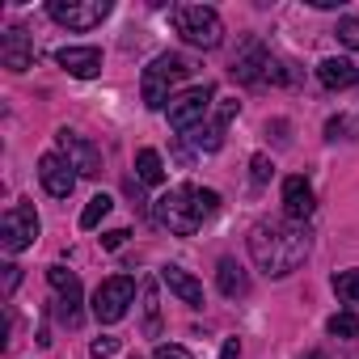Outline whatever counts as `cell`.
<instances>
[{
	"label": "cell",
	"mask_w": 359,
	"mask_h": 359,
	"mask_svg": "<svg viewBox=\"0 0 359 359\" xmlns=\"http://www.w3.org/2000/svg\"><path fill=\"white\" fill-rule=\"evenodd\" d=\"M250 258L262 275L283 279L309 258V233L292 220H258L250 229Z\"/></svg>",
	"instance_id": "6da1fadb"
},
{
	"label": "cell",
	"mask_w": 359,
	"mask_h": 359,
	"mask_svg": "<svg viewBox=\"0 0 359 359\" xmlns=\"http://www.w3.org/2000/svg\"><path fill=\"white\" fill-rule=\"evenodd\" d=\"M220 212V195L216 191H203L195 182H182L156 199V220L173 233V237H195L212 216Z\"/></svg>",
	"instance_id": "7a4b0ae2"
},
{
	"label": "cell",
	"mask_w": 359,
	"mask_h": 359,
	"mask_svg": "<svg viewBox=\"0 0 359 359\" xmlns=\"http://www.w3.org/2000/svg\"><path fill=\"white\" fill-rule=\"evenodd\" d=\"M191 76V60L182 55H156L148 68H144V81H140V93H144V106L148 110H169V93Z\"/></svg>",
	"instance_id": "3957f363"
},
{
	"label": "cell",
	"mask_w": 359,
	"mask_h": 359,
	"mask_svg": "<svg viewBox=\"0 0 359 359\" xmlns=\"http://www.w3.org/2000/svg\"><path fill=\"white\" fill-rule=\"evenodd\" d=\"M169 18H173V30L182 34L191 47L212 51V47H220V39H224V22H220V13H216L212 5H177Z\"/></svg>",
	"instance_id": "277c9868"
},
{
	"label": "cell",
	"mask_w": 359,
	"mask_h": 359,
	"mask_svg": "<svg viewBox=\"0 0 359 359\" xmlns=\"http://www.w3.org/2000/svg\"><path fill=\"white\" fill-rule=\"evenodd\" d=\"M131 300H135V279L114 275V279L97 283V292H93V317H97L102 325H114V321H123V317H127Z\"/></svg>",
	"instance_id": "5b68a950"
},
{
	"label": "cell",
	"mask_w": 359,
	"mask_h": 359,
	"mask_svg": "<svg viewBox=\"0 0 359 359\" xmlns=\"http://www.w3.org/2000/svg\"><path fill=\"white\" fill-rule=\"evenodd\" d=\"M212 97H216V89L212 85H195V89H187V93H177L173 102H169V127L173 131H195L203 118H208V110H212Z\"/></svg>",
	"instance_id": "8992f818"
},
{
	"label": "cell",
	"mask_w": 359,
	"mask_h": 359,
	"mask_svg": "<svg viewBox=\"0 0 359 359\" xmlns=\"http://www.w3.org/2000/svg\"><path fill=\"white\" fill-rule=\"evenodd\" d=\"M47 18L68 30H93L110 18V0H51Z\"/></svg>",
	"instance_id": "52a82bcc"
},
{
	"label": "cell",
	"mask_w": 359,
	"mask_h": 359,
	"mask_svg": "<svg viewBox=\"0 0 359 359\" xmlns=\"http://www.w3.org/2000/svg\"><path fill=\"white\" fill-rule=\"evenodd\" d=\"M39 241V216L30 203H13L5 212V220H0V245H5V254H22Z\"/></svg>",
	"instance_id": "ba28073f"
},
{
	"label": "cell",
	"mask_w": 359,
	"mask_h": 359,
	"mask_svg": "<svg viewBox=\"0 0 359 359\" xmlns=\"http://www.w3.org/2000/svg\"><path fill=\"white\" fill-rule=\"evenodd\" d=\"M55 144H60V156H68V165H72L76 173H85V177H97V173H102V152H97L85 135L60 127V131H55Z\"/></svg>",
	"instance_id": "9c48e42d"
},
{
	"label": "cell",
	"mask_w": 359,
	"mask_h": 359,
	"mask_svg": "<svg viewBox=\"0 0 359 359\" xmlns=\"http://www.w3.org/2000/svg\"><path fill=\"white\" fill-rule=\"evenodd\" d=\"M39 177H43V191L55 195V199H68V195L76 191V169H72L68 156H60V152H47V156L39 161Z\"/></svg>",
	"instance_id": "30bf717a"
},
{
	"label": "cell",
	"mask_w": 359,
	"mask_h": 359,
	"mask_svg": "<svg viewBox=\"0 0 359 359\" xmlns=\"http://www.w3.org/2000/svg\"><path fill=\"white\" fill-rule=\"evenodd\" d=\"M47 279H51V287L60 292V321H68V325H76L81 321V279L68 271V266H47Z\"/></svg>",
	"instance_id": "8fae6325"
},
{
	"label": "cell",
	"mask_w": 359,
	"mask_h": 359,
	"mask_svg": "<svg viewBox=\"0 0 359 359\" xmlns=\"http://www.w3.org/2000/svg\"><path fill=\"white\" fill-rule=\"evenodd\" d=\"M283 212H287V220L292 224H304L313 212H317V199H313V187L304 182L300 173H292V177H283Z\"/></svg>",
	"instance_id": "7c38bea8"
},
{
	"label": "cell",
	"mask_w": 359,
	"mask_h": 359,
	"mask_svg": "<svg viewBox=\"0 0 359 359\" xmlns=\"http://www.w3.org/2000/svg\"><path fill=\"white\" fill-rule=\"evenodd\" d=\"M237 114V97H224L220 102V110H216V123H208V127H195L191 131V144L199 148V152H216L220 144H224V127H229V118Z\"/></svg>",
	"instance_id": "4fadbf2b"
},
{
	"label": "cell",
	"mask_w": 359,
	"mask_h": 359,
	"mask_svg": "<svg viewBox=\"0 0 359 359\" xmlns=\"http://www.w3.org/2000/svg\"><path fill=\"white\" fill-rule=\"evenodd\" d=\"M55 64L68 68L72 76L89 81V76L102 72V51H97V47H60V51H55Z\"/></svg>",
	"instance_id": "5bb4252c"
},
{
	"label": "cell",
	"mask_w": 359,
	"mask_h": 359,
	"mask_svg": "<svg viewBox=\"0 0 359 359\" xmlns=\"http://www.w3.org/2000/svg\"><path fill=\"white\" fill-rule=\"evenodd\" d=\"M271 60H275V55H271L262 43H250V47L233 60V76H237V81H245V85H258V81H266Z\"/></svg>",
	"instance_id": "9a60e30c"
},
{
	"label": "cell",
	"mask_w": 359,
	"mask_h": 359,
	"mask_svg": "<svg viewBox=\"0 0 359 359\" xmlns=\"http://www.w3.org/2000/svg\"><path fill=\"white\" fill-rule=\"evenodd\" d=\"M161 283L182 300V304H191V309H203V283L191 275V271H182V266H165L161 271Z\"/></svg>",
	"instance_id": "2e32d148"
},
{
	"label": "cell",
	"mask_w": 359,
	"mask_h": 359,
	"mask_svg": "<svg viewBox=\"0 0 359 359\" xmlns=\"http://www.w3.org/2000/svg\"><path fill=\"white\" fill-rule=\"evenodd\" d=\"M0 60H5L9 72H26L34 64V47L26 43L22 30H5V39H0Z\"/></svg>",
	"instance_id": "e0dca14e"
},
{
	"label": "cell",
	"mask_w": 359,
	"mask_h": 359,
	"mask_svg": "<svg viewBox=\"0 0 359 359\" xmlns=\"http://www.w3.org/2000/svg\"><path fill=\"white\" fill-rule=\"evenodd\" d=\"M317 81H321L325 89H351V85L359 81V68H355L351 60H321V64H317Z\"/></svg>",
	"instance_id": "ac0fdd59"
},
{
	"label": "cell",
	"mask_w": 359,
	"mask_h": 359,
	"mask_svg": "<svg viewBox=\"0 0 359 359\" xmlns=\"http://www.w3.org/2000/svg\"><path fill=\"white\" fill-rule=\"evenodd\" d=\"M216 283H220L224 296H245V292H250V275H245L233 258H220V266H216Z\"/></svg>",
	"instance_id": "d6986e66"
},
{
	"label": "cell",
	"mask_w": 359,
	"mask_h": 359,
	"mask_svg": "<svg viewBox=\"0 0 359 359\" xmlns=\"http://www.w3.org/2000/svg\"><path fill=\"white\" fill-rule=\"evenodd\" d=\"M135 173H140V182L144 187H161L165 182V161L156 148H140L135 152Z\"/></svg>",
	"instance_id": "ffe728a7"
},
{
	"label": "cell",
	"mask_w": 359,
	"mask_h": 359,
	"mask_svg": "<svg viewBox=\"0 0 359 359\" xmlns=\"http://www.w3.org/2000/svg\"><path fill=\"white\" fill-rule=\"evenodd\" d=\"M144 334L156 338L161 334V300H156V279L144 283Z\"/></svg>",
	"instance_id": "44dd1931"
},
{
	"label": "cell",
	"mask_w": 359,
	"mask_h": 359,
	"mask_svg": "<svg viewBox=\"0 0 359 359\" xmlns=\"http://www.w3.org/2000/svg\"><path fill=\"white\" fill-rule=\"evenodd\" d=\"M110 208H114L110 195H93V199L85 203V212H81V229H97V224L110 216Z\"/></svg>",
	"instance_id": "7402d4cb"
},
{
	"label": "cell",
	"mask_w": 359,
	"mask_h": 359,
	"mask_svg": "<svg viewBox=\"0 0 359 359\" xmlns=\"http://www.w3.org/2000/svg\"><path fill=\"white\" fill-rule=\"evenodd\" d=\"M325 330H330L334 338H359V317H355V313H334V317L325 321Z\"/></svg>",
	"instance_id": "603a6c76"
},
{
	"label": "cell",
	"mask_w": 359,
	"mask_h": 359,
	"mask_svg": "<svg viewBox=\"0 0 359 359\" xmlns=\"http://www.w3.org/2000/svg\"><path fill=\"white\" fill-rule=\"evenodd\" d=\"M334 292H338L346 304H359V271H338V275H334Z\"/></svg>",
	"instance_id": "cb8c5ba5"
},
{
	"label": "cell",
	"mask_w": 359,
	"mask_h": 359,
	"mask_svg": "<svg viewBox=\"0 0 359 359\" xmlns=\"http://www.w3.org/2000/svg\"><path fill=\"white\" fill-rule=\"evenodd\" d=\"M334 39H338L346 51H359V22H355V18H342V22L334 26Z\"/></svg>",
	"instance_id": "d4e9b609"
},
{
	"label": "cell",
	"mask_w": 359,
	"mask_h": 359,
	"mask_svg": "<svg viewBox=\"0 0 359 359\" xmlns=\"http://www.w3.org/2000/svg\"><path fill=\"white\" fill-rule=\"evenodd\" d=\"M355 131H359V123L346 118V114H338V118L325 123V135H330V140H355Z\"/></svg>",
	"instance_id": "484cf974"
},
{
	"label": "cell",
	"mask_w": 359,
	"mask_h": 359,
	"mask_svg": "<svg viewBox=\"0 0 359 359\" xmlns=\"http://www.w3.org/2000/svg\"><path fill=\"white\" fill-rule=\"evenodd\" d=\"M250 173H254V182H258V187H262V182H271V173H275L271 156H266V152H258V156L250 161Z\"/></svg>",
	"instance_id": "4316f807"
},
{
	"label": "cell",
	"mask_w": 359,
	"mask_h": 359,
	"mask_svg": "<svg viewBox=\"0 0 359 359\" xmlns=\"http://www.w3.org/2000/svg\"><path fill=\"white\" fill-rule=\"evenodd\" d=\"M114 351H118V338H93V342H89V355H93V359H110Z\"/></svg>",
	"instance_id": "83f0119b"
},
{
	"label": "cell",
	"mask_w": 359,
	"mask_h": 359,
	"mask_svg": "<svg viewBox=\"0 0 359 359\" xmlns=\"http://www.w3.org/2000/svg\"><path fill=\"white\" fill-rule=\"evenodd\" d=\"M152 359H195L187 346H173V342H161L156 351H152Z\"/></svg>",
	"instance_id": "f1b7e54d"
},
{
	"label": "cell",
	"mask_w": 359,
	"mask_h": 359,
	"mask_svg": "<svg viewBox=\"0 0 359 359\" xmlns=\"http://www.w3.org/2000/svg\"><path fill=\"white\" fill-rule=\"evenodd\" d=\"M127 237H131L127 229H110V233H102V250H118Z\"/></svg>",
	"instance_id": "f546056e"
},
{
	"label": "cell",
	"mask_w": 359,
	"mask_h": 359,
	"mask_svg": "<svg viewBox=\"0 0 359 359\" xmlns=\"http://www.w3.org/2000/svg\"><path fill=\"white\" fill-rule=\"evenodd\" d=\"M18 279H22V271H18V266H5V296H13Z\"/></svg>",
	"instance_id": "4dcf8cb0"
},
{
	"label": "cell",
	"mask_w": 359,
	"mask_h": 359,
	"mask_svg": "<svg viewBox=\"0 0 359 359\" xmlns=\"http://www.w3.org/2000/svg\"><path fill=\"white\" fill-rule=\"evenodd\" d=\"M237 355H241V342H237V338H229V342H224V351H220V359H237Z\"/></svg>",
	"instance_id": "1f68e13d"
},
{
	"label": "cell",
	"mask_w": 359,
	"mask_h": 359,
	"mask_svg": "<svg viewBox=\"0 0 359 359\" xmlns=\"http://www.w3.org/2000/svg\"><path fill=\"white\" fill-rule=\"evenodd\" d=\"M300 359H325V355H321V351H309V355H300Z\"/></svg>",
	"instance_id": "d6a6232c"
}]
</instances>
